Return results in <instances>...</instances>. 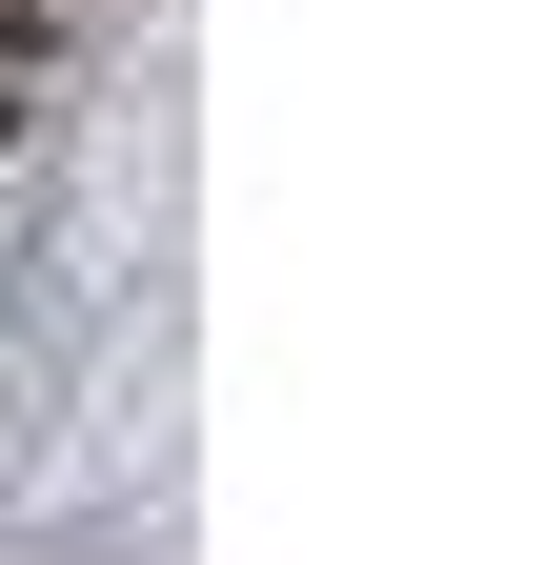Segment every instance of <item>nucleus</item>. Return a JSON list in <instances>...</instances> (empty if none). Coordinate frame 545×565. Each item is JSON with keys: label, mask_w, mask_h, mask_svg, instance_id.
I'll return each mask as SVG.
<instances>
[{"label": "nucleus", "mask_w": 545, "mask_h": 565, "mask_svg": "<svg viewBox=\"0 0 545 565\" xmlns=\"http://www.w3.org/2000/svg\"><path fill=\"white\" fill-rule=\"evenodd\" d=\"M0 141H21V61H0Z\"/></svg>", "instance_id": "f03ea898"}, {"label": "nucleus", "mask_w": 545, "mask_h": 565, "mask_svg": "<svg viewBox=\"0 0 545 565\" xmlns=\"http://www.w3.org/2000/svg\"><path fill=\"white\" fill-rule=\"evenodd\" d=\"M0 61H41V0H0Z\"/></svg>", "instance_id": "f257e3e1"}]
</instances>
